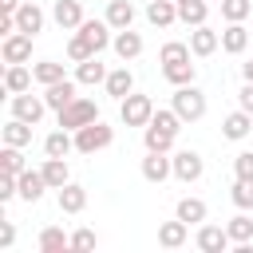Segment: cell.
<instances>
[{"label": "cell", "instance_id": "6da1fadb", "mask_svg": "<svg viewBox=\"0 0 253 253\" xmlns=\"http://www.w3.org/2000/svg\"><path fill=\"white\" fill-rule=\"evenodd\" d=\"M111 142H115V126H107L103 119H95V123H87V126L75 130V154H99Z\"/></svg>", "mask_w": 253, "mask_h": 253}, {"label": "cell", "instance_id": "7a4b0ae2", "mask_svg": "<svg viewBox=\"0 0 253 253\" xmlns=\"http://www.w3.org/2000/svg\"><path fill=\"white\" fill-rule=\"evenodd\" d=\"M170 107L182 115V123H198V119L206 115V91H202L198 83L174 87V103H170Z\"/></svg>", "mask_w": 253, "mask_h": 253}, {"label": "cell", "instance_id": "3957f363", "mask_svg": "<svg viewBox=\"0 0 253 253\" xmlns=\"http://www.w3.org/2000/svg\"><path fill=\"white\" fill-rule=\"evenodd\" d=\"M119 119H123V126H146V123L154 119V99L130 91V95L119 103Z\"/></svg>", "mask_w": 253, "mask_h": 253}, {"label": "cell", "instance_id": "277c9868", "mask_svg": "<svg viewBox=\"0 0 253 253\" xmlns=\"http://www.w3.org/2000/svg\"><path fill=\"white\" fill-rule=\"evenodd\" d=\"M55 115H59V126H63V130H79V126H87V123H95V119H99V103L79 95L75 103H67V107H63V111H55Z\"/></svg>", "mask_w": 253, "mask_h": 253}, {"label": "cell", "instance_id": "5b68a950", "mask_svg": "<svg viewBox=\"0 0 253 253\" xmlns=\"http://www.w3.org/2000/svg\"><path fill=\"white\" fill-rule=\"evenodd\" d=\"M170 162H174V178H178V182H186V186H190V182H198V178L206 174V162H202V154H198V150H174V154H170Z\"/></svg>", "mask_w": 253, "mask_h": 253}, {"label": "cell", "instance_id": "8992f818", "mask_svg": "<svg viewBox=\"0 0 253 253\" xmlns=\"http://www.w3.org/2000/svg\"><path fill=\"white\" fill-rule=\"evenodd\" d=\"M32 40H36V36H28V32H12V36H4V43H0V59H4V63H28V59H32Z\"/></svg>", "mask_w": 253, "mask_h": 253}, {"label": "cell", "instance_id": "52a82bcc", "mask_svg": "<svg viewBox=\"0 0 253 253\" xmlns=\"http://www.w3.org/2000/svg\"><path fill=\"white\" fill-rule=\"evenodd\" d=\"M142 178H146L150 186H162L166 178H174V162H170V154H162V150H146V158H142Z\"/></svg>", "mask_w": 253, "mask_h": 253}, {"label": "cell", "instance_id": "ba28073f", "mask_svg": "<svg viewBox=\"0 0 253 253\" xmlns=\"http://www.w3.org/2000/svg\"><path fill=\"white\" fill-rule=\"evenodd\" d=\"M194 245L202 249V253H225L233 241H229V233H225V225H198V233H194Z\"/></svg>", "mask_w": 253, "mask_h": 253}, {"label": "cell", "instance_id": "9c48e42d", "mask_svg": "<svg viewBox=\"0 0 253 253\" xmlns=\"http://www.w3.org/2000/svg\"><path fill=\"white\" fill-rule=\"evenodd\" d=\"M217 47H221V32H213L210 24H198V28H190V51H194L198 59H210Z\"/></svg>", "mask_w": 253, "mask_h": 253}, {"label": "cell", "instance_id": "30bf717a", "mask_svg": "<svg viewBox=\"0 0 253 253\" xmlns=\"http://www.w3.org/2000/svg\"><path fill=\"white\" fill-rule=\"evenodd\" d=\"M43 111H47V103H43V95H28V91H20V95H12V115L16 119H24V123H40L43 119Z\"/></svg>", "mask_w": 253, "mask_h": 253}, {"label": "cell", "instance_id": "8fae6325", "mask_svg": "<svg viewBox=\"0 0 253 253\" xmlns=\"http://www.w3.org/2000/svg\"><path fill=\"white\" fill-rule=\"evenodd\" d=\"M51 20L59 24V32H79V24L87 16H83V4L79 0H55L51 4Z\"/></svg>", "mask_w": 253, "mask_h": 253}, {"label": "cell", "instance_id": "7c38bea8", "mask_svg": "<svg viewBox=\"0 0 253 253\" xmlns=\"http://www.w3.org/2000/svg\"><path fill=\"white\" fill-rule=\"evenodd\" d=\"M111 47H115V55L123 59V63H130V59H138L142 55V36L134 32V28H123V32H115V40H111Z\"/></svg>", "mask_w": 253, "mask_h": 253}, {"label": "cell", "instance_id": "4fadbf2b", "mask_svg": "<svg viewBox=\"0 0 253 253\" xmlns=\"http://www.w3.org/2000/svg\"><path fill=\"white\" fill-rule=\"evenodd\" d=\"M75 87H79V79H59V83L43 87V103H47V111H63L67 103H75V99H79Z\"/></svg>", "mask_w": 253, "mask_h": 253}, {"label": "cell", "instance_id": "5bb4252c", "mask_svg": "<svg viewBox=\"0 0 253 253\" xmlns=\"http://www.w3.org/2000/svg\"><path fill=\"white\" fill-rule=\"evenodd\" d=\"M111 32H115V28H111L107 20H83V24H79V36H83L95 51H107V47H111V40H115Z\"/></svg>", "mask_w": 253, "mask_h": 253}, {"label": "cell", "instance_id": "9a60e30c", "mask_svg": "<svg viewBox=\"0 0 253 253\" xmlns=\"http://www.w3.org/2000/svg\"><path fill=\"white\" fill-rule=\"evenodd\" d=\"M103 87H107V95H111V99H119V103H123V99H126V95L134 91V71H130V67L123 63V67H115V71H107V79H103Z\"/></svg>", "mask_w": 253, "mask_h": 253}, {"label": "cell", "instance_id": "2e32d148", "mask_svg": "<svg viewBox=\"0 0 253 253\" xmlns=\"http://www.w3.org/2000/svg\"><path fill=\"white\" fill-rule=\"evenodd\" d=\"M249 130H253V115L249 111H229L225 119H221V134L229 138V142H241V138H249Z\"/></svg>", "mask_w": 253, "mask_h": 253}, {"label": "cell", "instance_id": "e0dca14e", "mask_svg": "<svg viewBox=\"0 0 253 253\" xmlns=\"http://www.w3.org/2000/svg\"><path fill=\"white\" fill-rule=\"evenodd\" d=\"M43 8L36 4V0H24L20 8H16V24H20V32H28V36H40L43 32Z\"/></svg>", "mask_w": 253, "mask_h": 253}, {"label": "cell", "instance_id": "ac0fdd59", "mask_svg": "<svg viewBox=\"0 0 253 253\" xmlns=\"http://www.w3.org/2000/svg\"><path fill=\"white\" fill-rule=\"evenodd\" d=\"M186 241H190V225H186L182 217L158 225V245H162V249H182Z\"/></svg>", "mask_w": 253, "mask_h": 253}, {"label": "cell", "instance_id": "d6986e66", "mask_svg": "<svg viewBox=\"0 0 253 253\" xmlns=\"http://www.w3.org/2000/svg\"><path fill=\"white\" fill-rule=\"evenodd\" d=\"M162 79H166L170 87H186V83H194V79H198V63H190V59L162 63Z\"/></svg>", "mask_w": 253, "mask_h": 253}, {"label": "cell", "instance_id": "ffe728a7", "mask_svg": "<svg viewBox=\"0 0 253 253\" xmlns=\"http://www.w3.org/2000/svg\"><path fill=\"white\" fill-rule=\"evenodd\" d=\"M71 150H75V130H63V126H59V130H51V134L43 138V154H47V158H67Z\"/></svg>", "mask_w": 253, "mask_h": 253}, {"label": "cell", "instance_id": "44dd1931", "mask_svg": "<svg viewBox=\"0 0 253 253\" xmlns=\"http://www.w3.org/2000/svg\"><path fill=\"white\" fill-rule=\"evenodd\" d=\"M43 190H51L47 178H43V170H24V174H20V198H24V202L36 206V202L43 198Z\"/></svg>", "mask_w": 253, "mask_h": 253}, {"label": "cell", "instance_id": "7402d4cb", "mask_svg": "<svg viewBox=\"0 0 253 253\" xmlns=\"http://www.w3.org/2000/svg\"><path fill=\"white\" fill-rule=\"evenodd\" d=\"M36 249H40V253H63V249H71V237H67L59 225H43L40 237H36Z\"/></svg>", "mask_w": 253, "mask_h": 253}, {"label": "cell", "instance_id": "603a6c76", "mask_svg": "<svg viewBox=\"0 0 253 253\" xmlns=\"http://www.w3.org/2000/svg\"><path fill=\"white\" fill-rule=\"evenodd\" d=\"M146 24H154V28L178 24V4H174V0H150V4H146Z\"/></svg>", "mask_w": 253, "mask_h": 253}, {"label": "cell", "instance_id": "cb8c5ba5", "mask_svg": "<svg viewBox=\"0 0 253 253\" xmlns=\"http://www.w3.org/2000/svg\"><path fill=\"white\" fill-rule=\"evenodd\" d=\"M0 138L8 142V146H32V123H24V119H8L4 126H0Z\"/></svg>", "mask_w": 253, "mask_h": 253}, {"label": "cell", "instance_id": "d4e9b609", "mask_svg": "<svg viewBox=\"0 0 253 253\" xmlns=\"http://www.w3.org/2000/svg\"><path fill=\"white\" fill-rule=\"evenodd\" d=\"M115 32H123V28H130L134 24V4L130 0H107V16H103Z\"/></svg>", "mask_w": 253, "mask_h": 253}, {"label": "cell", "instance_id": "484cf974", "mask_svg": "<svg viewBox=\"0 0 253 253\" xmlns=\"http://www.w3.org/2000/svg\"><path fill=\"white\" fill-rule=\"evenodd\" d=\"M245 47H249V28H245V24H225V32H221V51L241 55Z\"/></svg>", "mask_w": 253, "mask_h": 253}, {"label": "cell", "instance_id": "4316f807", "mask_svg": "<svg viewBox=\"0 0 253 253\" xmlns=\"http://www.w3.org/2000/svg\"><path fill=\"white\" fill-rule=\"evenodd\" d=\"M32 67H24V63H8V71H4V91L8 95H20V91H28L32 87Z\"/></svg>", "mask_w": 253, "mask_h": 253}, {"label": "cell", "instance_id": "83f0119b", "mask_svg": "<svg viewBox=\"0 0 253 253\" xmlns=\"http://www.w3.org/2000/svg\"><path fill=\"white\" fill-rule=\"evenodd\" d=\"M174 138H178V134H170V130L154 126V123H146V126H142V146H146V150H162V154H170V150H174Z\"/></svg>", "mask_w": 253, "mask_h": 253}, {"label": "cell", "instance_id": "f1b7e54d", "mask_svg": "<svg viewBox=\"0 0 253 253\" xmlns=\"http://www.w3.org/2000/svg\"><path fill=\"white\" fill-rule=\"evenodd\" d=\"M59 210H63V213H83V210H87V190H83L79 182H67V186L59 190Z\"/></svg>", "mask_w": 253, "mask_h": 253}, {"label": "cell", "instance_id": "f546056e", "mask_svg": "<svg viewBox=\"0 0 253 253\" xmlns=\"http://www.w3.org/2000/svg\"><path fill=\"white\" fill-rule=\"evenodd\" d=\"M206 202L202 198H178V206H174V217H182L186 225H202L206 221Z\"/></svg>", "mask_w": 253, "mask_h": 253}, {"label": "cell", "instance_id": "4dcf8cb0", "mask_svg": "<svg viewBox=\"0 0 253 253\" xmlns=\"http://www.w3.org/2000/svg\"><path fill=\"white\" fill-rule=\"evenodd\" d=\"M75 79H79L83 87H95V83L107 79V63H99V55H91V59L75 63Z\"/></svg>", "mask_w": 253, "mask_h": 253}, {"label": "cell", "instance_id": "1f68e13d", "mask_svg": "<svg viewBox=\"0 0 253 253\" xmlns=\"http://www.w3.org/2000/svg\"><path fill=\"white\" fill-rule=\"evenodd\" d=\"M43 178H47V186L51 190H63L67 182H71V170H67V158H43Z\"/></svg>", "mask_w": 253, "mask_h": 253}, {"label": "cell", "instance_id": "d6a6232c", "mask_svg": "<svg viewBox=\"0 0 253 253\" xmlns=\"http://www.w3.org/2000/svg\"><path fill=\"white\" fill-rule=\"evenodd\" d=\"M225 233H229V241H233V245L253 241V217H249V210H241L237 217H229V221H225Z\"/></svg>", "mask_w": 253, "mask_h": 253}, {"label": "cell", "instance_id": "836d02e7", "mask_svg": "<svg viewBox=\"0 0 253 253\" xmlns=\"http://www.w3.org/2000/svg\"><path fill=\"white\" fill-rule=\"evenodd\" d=\"M206 16H210V0H182V4H178V20L190 24V28L206 24Z\"/></svg>", "mask_w": 253, "mask_h": 253}, {"label": "cell", "instance_id": "e575fe53", "mask_svg": "<svg viewBox=\"0 0 253 253\" xmlns=\"http://www.w3.org/2000/svg\"><path fill=\"white\" fill-rule=\"evenodd\" d=\"M32 75H36V83H43V87L67 79V75H63V63H55V59H40V63H32Z\"/></svg>", "mask_w": 253, "mask_h": 253}, {"label": "cell", "instance_id": "d590c367", "mask_svg": "<svg viewBox=\"0 0 253 253\" xmlns=\"http://www.w3.org/2000/svg\"><path fill=\"white\" fill-rule=\"evenodd\" d=\"M0 170H4V174H24V170H28L24 146H8V142H4V150H0Z\"/></svg>", "mask_w": 253, "mask_h": 253}, {"label": "cell", "instance_id": "8d00e7d4", "mask_svg": "<svg viewBox=\"0 0 253 253\" xmlns=\"http://www.w3.org/2000/svg\"><path fill=\"white\" fill-rule=\"evenodd\" d=\"M253 12V0H221V20L225 24H245Z\"/></svg>", "mask_w": 253, "mask_h": 253}, {"label": "cell", "instance_id": "74e56055", "mask_svg": "<svg viewBox=\"0 0 253 253\" xmlns=\"http://www.w3.org/2000/svg\"><path fill=\"white\" fill-rule=\"evenodd\" d=\"M229 202H233L237 210H253V178H233Z\"/></svg>", "mask_w": 253, "mask_h": 253}, {"label": "cell", "instance_id": "f35d334b", "mask_svg": "<svg viewBox=\"0 0 253 253\" xmlns=\"http://www.w3.org/2000/svg\"><path fill=\"white\" fill-rule=\"evenodd\" d=\"M194 51H190V43H182V40H166L162 47H158V63H178V59H190Z\"/></svg>", "mask_w": 253, "mask_h": 253}, {"label": "cell", "instance_id": "ab89813d", "mask_svg": "<svg viewBox=\"0 0 253 253\" xmlns=\"http://www.w3.org/2000/svg\"><path fill=\"white\" fill-rule=\"evenodd\" d=\"M91 55H99V51H95L79 32H71V40H67V59H71V63H83V59H91Z\"/></svg>", "mask_w": 253, "mask_h": 253}, {"label": "cell", "instance_id": "60d3db41", "mask_svg": "<svg viewBox=\"0 0 253 253\" xmlns=\"http://www.w3.org/2000/svg\"><path fill=\"white\" fill-rule=\"evenodd\" d=\"M95 245H99L95 229H87V225H83V229H75V233H71V253H87V249H95Z\"/></svg>", "mask_w": 253, "mask_h": 253}, {"label": "cell", "instance_id": "b9f144b4", "mask_svg": "<svg viewBox=\"0 0 253 253\" xmlns=\"http://www.w3.org/2000/svg\"><path fill=\"white\" fill-rule=\"evenodd\" d=\"M233 178H253V150H241L233 158Z\"/></svg>", "mask_w": 253, "mask_h": 253}, {"label": "cell", "instance_id": "7bdbcfd3", "mask_svg": "<svg viewBox=\"0 0 253 253\" xmlns=\"http://www.w3.org/2000/svg\"><path fill=\"white\" fill-rule=\"evenodd\" d=\"M12 241H16V225L0 221V249H12Z\"/></svg>", "mask_w": 253, "mask_h": 253}, {"label": "cell", "instance_id": "ee69618b", "mask_svg": "<svg viewBox=\"0 0 253 253\" xmlns=\"http://www.w3.org/2000/svg\"><path fill=\"white\" fill-rule=\"evenodd\" d=\"M237 107H241V111H249V115H253V83H245V87H241V91H237Z\"/></svg>", "mask_w": 253, "mask_h": 253}, {"label": "cell", "instance_id": "f6af8a7d", "mask_svg": "<svg viewBox=\"0 0 253 253\" xmlns=\"http://www.w3.org/2000/svg\"><path fill=\"white\" fill-rule=\"evenodd\" d=\"M24 0H0V12H8V16H16V8H20Z\"/></svg>", "mask_w": 253, "mask_h": 253}, {"label": "cell", "instance_id": "bcb514c9", "mask_svg": "<svg viewBox=\"0 0 253 253\" xmlns=\"http://www.w3.org/2000/svg\"><path fill=\"white\" fill-rule=\"evenodd\" d=\"M241 79H245V83H253V59H245V63H241Z\"/></svg>", "mask_w": 253, "mask_h": 253}, {"label": "cell", "instance_id": "7dc6e473", "mask_svg": "<svg viewBox=\"0 0 253 253\" xmlns=\"http://www.w3.org/2000/svg\"><path fill=\"white\" fill-rule=\"evenodd\" d=\"M174 4H182V0H174Z\"/></svg>", "mask_w": 253, "mask_h": 253}, {"label": "cell", "instance_id": "c3c4849f", "mask_svg": "<svg viewBox=\"0 0 253 253\" xmlns=\"http://www.w3.org/2000/svg\"><path fill=\"white\" fill-rule=\"evenodd\" d=\"M103 4H107V0H103Z\"/></svg>", "mask_w": 253, "mask_h": 253}, {"label": "cell", "instance_id": "681fc988", "mask_svg": "<svg viewBox=\"0 0 253 253\" xmlns=\"http://www.w3.org/2000/svg\"><path fill=\"white\" fill-rule=\"evenodd\" d=\"M217 4H221V0H217Z\"/></svg>", "mask_w": 253, "mask_h": 253}]
</instances>
